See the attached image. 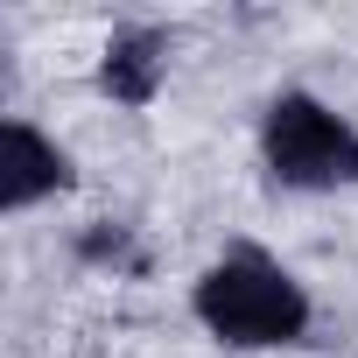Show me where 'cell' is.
Listing matches in <instances>:
<instances>
[{
    "mask_svg": "<svg viewBox=\"0 0 358 358\" xmlns=\"http://www.w3.org/2000/svg\"><path fill=\"white\" fill-rule=\"evenodd\" d=\"M260 169L295 197L358 190V120L309 85H281L260 113Z\"/></svg>",
    "mask_w": 358,
    "mask_h": 358,
    "instance_id": "2",
    "label": "cell"
},
{
    "mask_svg": "<svg viewBox=\"0 0 358 358\" xmlns=\"http://www.w3.org/2000/svg\"><path fill=\"white\" fill-rule=\"evenodd\" d=\"M71 190H78L71 148L50 127H36L29 113H15L8 127H0V211L22 218V211H43V204H57Z\"/></svg>",
    "mask_w": 358,
    "mask_h": 358,
    "instance_id": "3",
    "label": "cell"
},
{
    "mask_svg": "<svg viewBox=\"0 0 358 358\" xmlns=\"http://www.w3.org/2000/svg\"><path fill=\"white\" fill-rule=\"evenodd\" d=\"M162 85H169V36H162V29H148V22L113 29V36H106V50H99V92H106L113 106L141 113V106H155V99H162Z\"/></svg>",
    "mask_w": 358,
    "mask_h": 358,
    "instance_id": "4",
    "label": "cell"
},
{
    "mask_svg": "<svg viewBox=\"0 0 358 358\" xmlns=\"http://www.w3.org/2000/svg\"><path fill=\"white\" fill-rule=\"evenodd\" d=\"M190 316L225 351H288L309 337L316 302L295 281V267L274 260L267 246H225L190 281Z\"/></svg>",
    "mask_w": 358,
    "mask_h": 358,
    "instance_id": "1",
    "label": "cell"
}]
</instances>
